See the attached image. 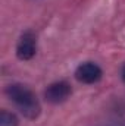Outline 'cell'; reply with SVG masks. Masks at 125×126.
<instances>
[{
  "instance_id": "obj_1",
  "label": "cell",
  "mask_w": 125,
  "mask_h": 126,
  "mask_svg": "<svg viewBox=\"0 0 125 126\" xmlns=\"http://www.w3.org/2000/svg\"><path fill=\"white\" fill-rule=\"evenodd\" d=\"M7 98L15 104V107L28 119H35L40 114V101L34 91L22 84H10L6 88Z\"/></svg>"
},
{
  "instance_id": "obj_5",
  "label": "cell",
  "mask_w": 125,
  "mask_h": 126,
  "mask_svg": "<svg viewBox=\"0 0 125 126\" xmlns=\"http://www.w3.org/2000/svg\"><path fill=\"white\" fill-rule=\"evenodd\" d=\"M0 126H18V117L7 111V110H1L0 113Z\"/></svg>"
},
{
  "instance_id": "obj_6",
  "label": "cell",
  "mask_w": 125,
  "mask_h": 126,
  "mask_svg": "<svg viewBox=\"0 0 125 126\" xmlns=\"http://www.w3.org/2000/svg\"><path fill=\"white\" fill-rule=\"evenodd\" d=\"M121 78H122V81L125 82V64L122 66V70H121Z\"/></svg>"
},
{
  "instance_id": "obj_3",
  "label": "cell",
  "mask_w": 125,
  "mask_h": 126,
  "mask_svg": "<svg viewBox=\"0 0 125 126\" xmlns=\"http://www.w3.org/2000/svg\"><path fill=\"white\" fill-rule=\"evenodd\" d=\"M103 76V70L99 64H96L93 62H85L81 63L77 70H75V78L77 81L83 82V84H96L102 79Z\"/></svg>"
},
{
  "instance_id": "obj_4",
  "label": "cell",
  "mask_w": 125,
  "mask_h": 126,
  "mask_svg": "<svg viewBox=\"0 0 125 126\" xmlns=\"http://www.w3.org/2000/svg\"><path fill=\"white\" fill-rule=\"evenodd\" d=\"M35 51H37L35 35L31 31H25L16 44V56L21 60H30L35 56Z\"/></svg>"
},
{
  "instance_id": "obj_2",
  "label": "cell",
  "mask_w": 125,
  "mask_h": 126,
  "mask_svg": "<svg viewBox=\"0 0 125 126\" xmlns=\"http://www.w3.org/2000/svg\"><path fill=\"white\" fill-rule=\"evenodd\" d=\"M72 94V88L71 84L66 81H56L53 84H50L46 91H44V98L52 103V104H59L63 103L69 98V95Z\"/></svg>"
}]
</instances>
